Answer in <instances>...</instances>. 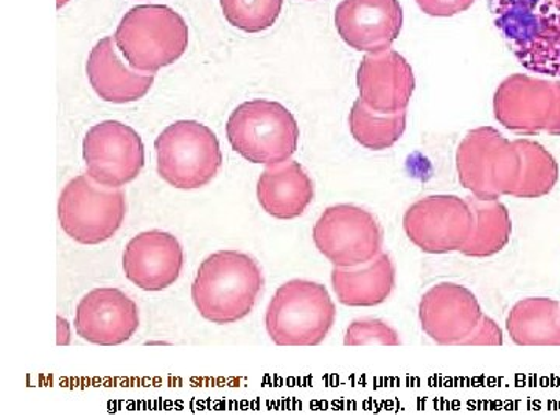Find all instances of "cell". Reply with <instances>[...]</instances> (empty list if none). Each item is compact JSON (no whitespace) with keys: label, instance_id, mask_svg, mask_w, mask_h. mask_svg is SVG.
<instances>
[{"label":"cell","instance_id":"7a4b0ae2","mask_svg":"<svg viewBox=\"0 0 560 420\" xmlns=\"http://www.w3.org/2000/svg\"><path fill=\"white\" fill-rule=\"evenodd\" d=\"M489 9L523 68L560 77V0H489Z\"/></svg>","mask_w":560,"mask_h":420},{"label":"cell","instance_id":"e0dca14e","mask_svg":"<svg viewBox=\"0 0 560 420\" xmlns=\"http://www.w3.org/2000/svg\"><path fill=\"white\" fill-rule=\"evenodd\" d=\"M360 98L382 114L407 110L416 79L410 62L394 50L368 54L357 72Z\"/></svg>","mask_w":560,"mask_h":420},{"label":"cell","instance_id":"83f0119b","mask_svg":"<svg viewBox=\"0 0 560 420\" xmlns=\"http://www.w3.org/2000/svg\"><path fill=\"white\" fill-rule=\"evenodd\" d=\"M503 345V331L497 326L495 320L482 316L480 326L464 341L463 346H501Z\"/></svg>","mask_w":560,"mask_h":420},{"label":"cell","instance_id":"f1b7e54d","mask_svg":"<svg viewBox=\"0 0 560 420\" xmlns=\"http://www.w3.org/2000/svg\"><path fill=\"white\" fill-rule=\"evenodd\" d=\"M57 329H58V346H68L70 342V326L68 320L62 319L61 316L57 318Z\"/></svg>","mask_w":560,"mask_h":420},{"label":"cell","instance_id":"d4e9b609","mask_svg":"<svg viewBox=\"0 0 560 420\" xmlns=\"http://www.w3.org/2000/svg\"><path fill=\"white\" fill-rule=\"evenodd\" d=\"M224 18L238 31H268L282 13L283 0H220Z\"/></svg>","mask_w":560,"mask_h":420},{"label":"cell","instance_id":"7402d4cb","mask_svg":"<svg viewBox=\"0 0 560 420\" xmlns=\"http://www.w3.org/2000/svg\"><path fill=\"white\" fill-rule=\"evenodd\" d=\"M474 212V231L469 242L460 248L467 257H490L506 248L511 241L512 220L510 210L499 200H480L467 197Z\"/></svg>","mask_w":560,"mask_h":420},{"label":"cell","instance_id":"4fadbf2b","mask_svg":"<svg viewBox=\"0 0 560 420\" xmlns=\"http://www.w3.org/2000/svg\"><path fill=\"white\" fill-rule=\"evenodd\" d=\"M482 316L477 296L458 283L431 287L419 304L423 331L442 346H463L480 326Z\"/></svg>","mask_w":560,"mask_h":420},{"label":"cell","instance_id":"8992f818","mask_svg":"<svg viewBox=\"0 0 560 420\" xmlns=\"http://www.w3.org/2000/svg\"><path fill=\"white\" fill-rule=\"evenodd\" d=\"M456 171L464 189L480 200L514 197L522 175V154L514 140L492 127L467 132L456 151Z\"/></svg>","mask_w":560,"mask_h":420},{"label":"cell","instance_id":"52a82bcc","mask_svg":"<svg viewBox=\"0 0 560 420\" xmlns=\"http://www.w3.org/2000/svg\"><path fill=\"white\" fill-rule=\"evenodd\" d=\"M158 173L179 190H197L219 175L223 154L215 132L195 120L168 125L154 142Z\"/></svg>","mask_w":560,"mask_h":420},{"label":"cell","instance_id":"4316f807","mask_svg":"<svg viewBox=\"0 0 560 420\" xmlns=\"http://www.w3.org/2000/svg\"><path fill=\"white\" fill-rule=\"evenodd\" d=\"M477 0H416L423 13L433 18H452L470 9Z\"/></svg>","mask_w":560,"mask_h":420},{"label":"cell","instance_id":"6da1fadb","mask_svg":"<svg viewBox=\"0 0 560 420\" xmlns=\"http://www.w3.org/2000/svg\"><path fill=\"white\" fill-rule=\"evenodd\" d=\"M264 272L249 254L219 250L202 260L191 283V300L202 318L234 324L253 312L264 290Z\"/></svg>","mask_w":560,"mask_h":420},{"label":"cell","instance_id":"ac0fdd59","mask_svg":"<svg viewBox=\"0 0 560 420\" xmlns=\"http://www.w3.org/2000/svg\"><path fill=\"white\" fill-rule=\"evenodd\" d=\"M116 47L114 38H103L91 50L86 73L92 90L102 101L116 105L138 102L149 94L154 75L125 66Z\"/></svg>","mask_w":560,"mask_h":420},{"label":"cell","instance_id":"5b68a950","mask_svg":"<svg viewBox=\"0 0 560 420\" xmlns=\"http://www.w3.org/2000/svg\"><path fill=\"white\" fill-rule=\"evenodd\" d=\"M337 320L329 291L312 280L294 279L276 291L265 315L268 335L278 346H318Z\"/></svg>","mask_w":560,"mask_h":420},{"label":"cell","instance_id":"d6986e66","mask_svg":"<svg viewBox=\"0 0 560 420\" xmlns=\"http://www.w3.org/2000/svg\"><path fill=\"white\" fill-rule=\"evenodd\" d=\"M315 187L307 171L296 161L267 167L257 183V200L265 212L278 220L301 217L312 205Z\"/></svg>","mask_w":560,"mask_h":420},{"label":"cell","instance_id":"277c9868","mask_svg":"<svg viewBox=\"0 0 560 420\" xmlns=\"http://www.w3.org/2000/svg\"><path fill=\"white\" fill-rule=\"evenodd\" d=\"M232 149L253 164L272 165L290 161L300 145V125L282 103L249 101L234 109L226 125Z\"/></svg>","mask_w":560,"mask_h":420},{"label":"cell","instance_id":"44dd1931","mask_svg":"<svg viewBox=\"0 0 560 420\" xmlns=\"http://www.w3.org/2000/svg\"><path fill=\"white\" fill-rule=\"evenodd\" d=\"M506 327L515 345L560 346V302L548 298L518 301Z\"/></svg>","mask_w":560,"mask_h":420},{"label":"cell","instance_id":"9a60e30c","mask_svg":"<svg viewBox=\"0 0 560 420\" xmlns=\"http://www.w3.org/2000/svg\"><path fill=\"white\" fill-rule=\"evenodd\" d=\"M139 324L138 304L113 287L90 291L77 305V334L92 345H124L135 337Z\"/></svg>","mask_w":560,"mask_h":420},{"label":"cell","instance_id":"603a6c76","mask_svg":"<svg viewBox=\"0 0 560 420\" xmlns=\"http://www.w3.org/2000/svg\"><path fill=\"white\" fill-rule=\"evenodd\" d=\"M349 128L352 138L364 149L388 150L399 142L407 130V110L396 114H382L371 109L361 98L353 103L349 114Z\"/></svg>","mask_w":560,"mask_h":420},{"label":"cell","instance_id":"484cf974","mask_svg":"<svg viewBox=\"0 0 560 420\" xmlns=\"http://www.w3.org/2000/svg\"><path fill=\"white\" fill-rule=\"evenodd\" d=\"M346 346H399V334L381 319L363 318L350 324Z\"/></svg>","mask_w":560,"mask_h":420},{"label":"cell","instance_id":"cb8c5ba5","mask_svg":"<svg viewBox=\"0 0 560 420\" xmlns=\"http://www.w3.org/2000/svg\"><path fill=\"white\" fill-rule=\"evenodd\" d=\"M522 154V175L514 197L536 200L547 197L559 180V165L550 151L529 139L514 140Z\"/></svg>","mask_w":560,"mask_h":420},{"label":"cell","instance_id":"5bb4252c","mask_svg":"<svg viewBox=\"0 0 560 420\" xmlns=\"http://www.w3.org/2000/svg\"><path fill=\"white\" fill-rule=\"evenodd\" d=\"M341 39L364 54H382L399 38L404 10L399 0H342L335 11Z\"/></svg>","mask_w":560,"mask_h":420},{"label":"cell","instance_id":"ba28073f","mask_svg":"<svg viewBox=\"0 0 560 420\" xmlns=\"http://www.w3.org/2000/svg\"><path fill=\"white\" fill-rule=\"evenodd\" d=\"M127 217V197L121 189H109L80 175L66 184L58 200L62 231L81 245L110 241Z\"/></svg>","mask_w":560,"mask_h":420},{"label":"cell","instance_id":"ffe728a7","mask_svg":"<svg viewBox=\"0 0 560 420\" xmlns=\"http://www.w3.org/2000/svg\"><path fill=\"white\" fill-rule=\"evenodd\" d=\"M331 285L342 305L375 307L388 300L396 287V265L386 253L357 268H334Z\"/></svg>","mask_w":560,"mask_h":420},{"label":"cell","instance_id":"3957f363","mask_svg":"<svg viewBox=\"0 0 560 420\" xmlns=\"http://www.w3.org/2000/svg\"><path fill=\"white\" fill-rule=\"evenodd\" d=\"M114 40L130 68L154 75L183 57L189 28L171 7L139 5L121 18Z\"/></svg>","mask_w":560,"mask_h":420},{"label":"cell","instance_id":"2e32d148","mask_svg":"<svg viewBox=\"0 0 560 420\" xmlns=\"http://www.w3.org/2000/svg\"><path fill=\"white\" fill-rule=\"evenodd\" d=\"M183 267V246L168 232H140L125 248V276L143 291L167 290L179 279Z\"/></svg>","mask_w":560,"mask_h":420},{"label":"cell","instance_id":"f546056e","mask_svg":"<svg viewBox=\"0 0 560 420\" xmlns=\"http://www.w3.org/2000/svg\"><path fill=\"white\" fill-rule=\"evenodd\" d=\"M69 0H58V9H61L62 5H66V3H68Z\"/></svg>","mask_w":560,"mask_h":420},{"label":"cell","instance_id":"30bf717a","mask_svg":"<svg viewBox=\"0 0 560 420\" xmlns=\"http://www.w3.org/2000/svg\"><path fill=\"white\" fill-rule=\"evenodd\" d=\"M493 116L506 130L521 135L560 136V81L514 73L493 95Z\"/></svg>","mask_w":560,"mask_h":420},{"label":"cell","instance_id":"8fae6325","mask_svg":"<svg viewBox=\"0 0 560 420\" xmlns=\"http://www.w3.org/2000/svg\"><path fill=\"white\" fill-rule=\"evenodd\" d=\"M86 175L109 189L132 183L145 165L142 138L130 125L117 120L101 121L83 140Z\"/></svg>","mask_w":560,"mask_h":420},{"label":"cell","instance_id":"7c38bea8","mask_svg":"<svg viewBox=\"0 0 560 420\" xmlns=\"http://www.w3.org/2000/svg\"><path fill=\"white\" fill-rule=\"evenodd\" d=\"M404 230L411 243L427 254L460 250L474 231V212L466 198L431 195L408 208Z\"/></svg>","mask_w":560,"mask_h":420},{"label":"cell","instance_id":"9c48e42d","mask_svg":"<svg viewBox=\"0 0 560 420\" xmlns=\"http://www.w3.org/2000/svg\"><path fill=\"white\" fill-rule=\"evenodd\" d=\"M313 242L335 268H357L382 253L383 230L366 209L337 205L324 210L316 221Z\"/></svg>","mask_w":560,"mask_h":420}]
</instances>
